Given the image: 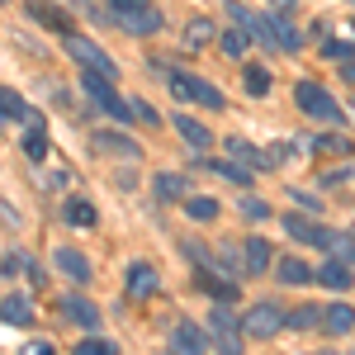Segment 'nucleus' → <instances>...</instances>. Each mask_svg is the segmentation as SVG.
I'll list each match as a JSON object with an SVG mask.
<instances>
[{
  "mask_svg": "<svg viewBox=\"0 0 355 355\" xmlns=\"http://www.w3.org/2000/svg\"><path fill=\"white\" fill-rule=\"evenodd\" d=\"M110 15L123 33H157L162 28V15L152 0H110Z\"/></svg>",
  "mask_w": 355,
  "mask_h": 355,
  "instance_id": "nucleus-1",
  "label": "nucleus"
},
{
  "mask_svg": "<svg viewBox=\"0 0 355 355\" xmlns=\"http://www.w3.org/2000/svg\"><path fill=\"white\" fill-rule=\"evenodd\" d=\"M171 95L185 100V105H204V110H223V105H227L218 85L204 81V76H190V71H175V76H171Z\"/></svg>",
  "mask_w": 355,
  "mask_h": 355,
  "instance_id": "nucleus-2",
  "label": "nucleus"
},
{
  "mask_svg": "<svg viewBox=\"0 0 355 355\" xmlns=\"http://www.w3.org/2000/svg\"><path fill=\"white\" fill-rule=\"evenodd\" d=\"M67 57L71 62H81V71H100V76H119V67H114V57L95 43V38H81V33H67Z\"/></svg>",
  "mask_w": 355,
  "mask_h": 355,
  "instance_id": "nucleus-3",
  "label": "nucleus"
},
{
  "mask_svg": "<svg viewBox=\"0 0 355 355\" xmlns=\"http://www.w3.org/2000/svg\"><path fill=\"white\" fill-rule=\"evenodd\" d=\"M294 105H299L308 119H322V123H341V105L331 100L318 81H299L294 85Z\"/></svg>",
  "mask_w": 355,
  "mask_h": 355,
  "instance_id": "nucleus-4",
  "label": "nucleus"
},
{
  "mask_svg": "<svg viewBox=\"0 0 355 355\" xmlns=\"http://www.w3.org/2000/svg\"><path fill=\"white\" fill-rule=\"evenodd\" d=\"M232 303H218L214 318H209V331H214V351L218 355H242V322L227 313Z\"/></svg>",
  "mask_w": 355,
  "mask_h": 355,
  "instance_id": "nucleus-5",
  "label": "nucleus"
},
{
  "mask_svg": "<svg viewBox=\"0 0 355 355\" xmlns=\"http://www.w3.org/2000/svg\"><path fill=\"white\" fill-rule=\"evenodd\" d=\"M275 331H284V308L279 303H256V308H246L242 318V336H275Z\"/></svg>",
  "mask_w": 355,
  "mask_h": 355,
  "instance_id": "nucleus-6",
  "label": "nucleus"
},
{
  "mask_svg": "<svg viewBox=\"0 0 355 355\" xmlns=\"http://www.w3.org/2000/svg\"><path fill=\"white\" fill-rule=\"evenodd\" d=\"M284 232L303 246H318V251H331V246L341 242V232H331V227H318V223L299 218V214H284Z\"/></svg>",
  "mask_w": 355,
  "mask_h": 355,
  "instance_id": "nucleus-7",
  "label": "nucleus"
},
{
  "mask_svg": "<svg viewBox=\"0 0 355 355\" xmlns=\"http://www.w3.org/2000/svg\"><path fill=\"white\" fill-rule=\"evenodd\" d=\"M227 19H237V28H242L246 38H256V43H266V48H275L270 19H261V15H251L246 5H227Z\"/></svg>",
  "mask_w": 355,
  "mask_h": 355,
  "instance_id": "nucleus-8",
  "label": "nucleus"
},
{
  "mask_svg": "<svg viewBox=\"0 0 355 355\" xmlns=\"http://www.w3.org/2000/svg\"><path fill=\"white\" fill-rule=\"evenodd\" d=\"M28 15H33V19H38L43 28H53V33H62V38H67V33H76V24H71V15H67V10H57L53 0H28Z\"/></svg>",
  "mask_w": 355,
  "mask_h": 355,
  "instance_id": "nucleus-9",
  "label": "nucleus"
},
{
  "mask_svg": "<svg viewBox=\"0 0 355 355\" xmlns=\"http://www.w3.org/2000/svg\"><path fill=\"white\" fill-rule=\"evenodd\" d=\"M270 261H275V246L266 242V237H251V242L242 246V270L246 275H266Z\"/></svg>",
  "mask_w": 355,
  "mask_h": 355,
  "instance_id": "nucleus-10",
  "label": "nucleus"
},
{
  "mask_svg": "<svg viewBox=\"0 0 355 355\" xmlns=\"http://www.w3.org/2000/svg\"><path fill=\"white\" fill-rule=\"evenodd\" d=\"M62 318L67 322H81V327H100V308L85 299V294H67L62 299Z\"/></svg>",
  "mask_w": 355,
  "mask_h": 355,
  "instance_id": "nucleus-11",
  "label": "nucleus"
},
{
  "mask_svg": "<svg viewBox=\"0 0 355 355\" xmlns=\"http://www.w3.org/2000/svg\"><path fill=\"white\" fill-rule=\"evenodd\" d=\"M227 157L242 166H275L284 152H261V147H251V142H242V137H227Z\"/></svg>",
  "mask_w": 355,
  "mask_h": 355,
  "instance_id": "nucleus-12",
  "label": "nucleus"
},
{
  "mask_svg": "<svg viewBox=\"0 0 355 355\" xmlns=\"http://www.w3.org/2000/svg\"><path fill=\"white\" fill-rule=\"evenodd\" d=\"M53 261H57V270H62V275H71L76 284H85V279H90V261H85L81 251H71V246H57V251H53Z\"/></svg>",
  "mask_w": 355,
  "mask_h": 355,
  "instance_id": "nucleus-13",
  "label": "nucleus"
},
{
  "mask_svg": "<svg viewBox=\"0 0 355 355\" xmlns=\"http://www.w3.org/2000/svg\"><path fill=\"white\" fill-rule=\"evenodd\" d=\"M0 322H10V327H28L33 322V308H28L24 294H5L0 299Z\"/></svg>",
  "mask_w": 355,
  "mask_h": 355,
  "instance_id": "nucleus-14",
  "label": "nucleus"
},
{
  "mask_svg": "<svg viewBox=\"0 0 355 355\" xmlns=\"http://www.w3.org/2000/svg\"><path fill=\"white\" fill-rule=\"evenodd\" d=\"M175 133L185 137V147H194V152H204V147L214 142V133H209L199 119H190V114H175Z\"/></svg>",
  "mask_w": 355,
  "mask_h": 355,
  "instance_id": "nucleus-15",
  "label": "nucleus"
},
{
  "mask_svg": "<svg viewBox=\"0 0 355 355\" xmlns=\"http://www.w3.org/2000/svg\"><path fill=\"white\" fill-rule=\"evenodd\" d=\"M157 284H162V279H157V270H152L147 261H137L133 270H128V294H133V299H152Z\"/></svg>",
  "mask_w": 355,
  "mask_h": 355,
  "instance_id": "nucleus-16",
  "label": "nucleus"
},
{
  "mask_svg": "<svg viewBox=\"0 0 355 355\" xmlns=\"http://www.w3.org/2000/svg\"><path fill=\"white\" fill-rule=\"evenodd\" d=\"M351 327H355V308H351V303H331V308H322V331L346 336Z\"/></svg>",
  "mask_w": 355,
  "mask_h": 355,
  "instance_id": "nucleus-17",
  "label": "nucleus"
},
{
  "mask_svg": "<svg viewBox=\"0 0 355 355\" xmlns=\"http://www.w3.org/2000/svg\"><path fill=\"white\" fill-rule=\"evenodd\" d=\"M313 279H322L327 289H341V294H346V289L355 284V270H351V266H341V256H336V261H327V266L313 275Z\"/></svg>",
  "mask_w": 355,
  "mask_h": 355,
  "instance_id": "nucleus-18",
  "label": "nucleus"
},
{
  "mask_svg": "<svg viewBox=\"0 0 355 355\" xmlns=\"http://www.w3.org/2000/svg\"><path fill=\"white\" fill-rule=\"evenodd\" d=\"M199 284H204V294H214L218 303H237V294H242V289H237V284H232L227 275L218 279L214 270H199Z\"/></svg>",
  "mask_w": 355,
  "mask_h": 355,
  "instance_id": "nucleus-19",
  "label": "nucleus"
},
{
  "mask_svg": "<svg viewBox=\"0 0 355 355\" xmlns=\"http://www.w3.org/2000/svg\"><path fill=\"white\" fill-rule=\"evenodd\" d=\"M204 346H209L204 341V327H194V322H180L175 327V355H199Z\"/></svg>",
  "mask_w": 355,
  "mask_h": 355,
  "instance_id": "nucleus-20",
  "label": "nucleus"
},
{
  "mask_svg": "<svg viewBox=\"0 0 355 355\" xmlns=\"http://www.w3.org/2000/svg\"><path fill=\"white\" fill-rule=\"evenodd\" d=\"M275 275H279L284 284H308V279H313V266L299 261V256H284V261L275 266Z\"/></svg>",
  "mask_w": 355,
  "mask_h": 355,
  "instance_id": "nucleus-21",
  "label": "nucleus"
},
{
  "mask_svg": "<svg viewBox=\"0 0 355 355\" xmlns=\"http://www.w3.org/2000/svg\"><path fill=\"white\" fill-rule=\"evenodd\" d=\"M270 33H275V48H284V53H299V48H303L299 28L289 24V19H279V15L270 19Z\"/></svg>",
  "mask_w": 355,
  "mask_h": 355,
  "instance_id": "nucleus-22",
  "label": "nucleus"
},
{
  "mask_svg": "<svg viewBox=\"0 0 355 355\" xmlns=\"http://www.w3.org/2000/svg\"><path fill=\"white\" fill-rule=\"evenodd\" d=\"M185 214H190L194 223H214L223 209H218V199H209V194H190V199H185Z\"/></svg>",
  "mask_w": 355,
  "mask_h": 355,
  "instance_id": "nucleus-23",
  "label": "nucleus"
},
{
  "mask_svg": "<svg viewBox=\"0 0 355 355\" xmlns=\"http://www.w3.org/2000/svg\"><path fill=\"white\" fill-rule=\"evenodd\" d=\"M204 166H209L214 175H223V180H232V185H242V190L251 185V180H256V175H251V171H246L242 162H204Z\"/></svg>",
  "mask_w": 355,
  "mask_h": 355,
  "instance_id": "nucleus-24",
  "label": "nucleus"
},
{
  "mask_svg": "<svg viewBox=\"0 0 355 355\" xmlns=\"http://www.w3.org/2000/svg\"><path fill=\"white\" fill-rule=\"evenodd\" d=\"M322 322V308H313V303H303V308H294V313H284V327H294V331H308V327H318Z\"/></svg>",
  "mask_w": 355,
  "mask_h": 355,
  "instance_id": "nucleus-25",
  "label": "nucleus"
},
{
  "mask_svg": "<svg viewBox=\"0 0 355 355\" xmlns=\"http://www.w3.org/2000/svg\"><path fill=\"white\" fill-rule=\"evenodd\" d=\"M62 218L71 223V227H95V204H85V199H67V214Z\"/></svg>",
  "mask_w": 355,
  "mask_h": 355,
  "instance_id": "nucleus-26",
  "label": "nucleus"
},
{
  "mask_svg": "<svg viewBox=\"0 0 355 355\" xmlns=\"http://www.w3.org/2000/svg\"><path fill=\"white\" fill-rule=\"evenodd\" d=\"M95 147L100 152H114V157H128V162L137 157V142H123V137H114V133H95Z\"/></svg>",
  "mask_w": 355,
  "mask_h": 355,
  "instance_id": "nucleus-27",
  "label": "nucleus"
},
{
  "mask_svg": "<svg viewBox=\"0 0 355 355\" xmlns=\"http://www.w3.org/2000/svg\"><path fill=\"white\" fill-rule=\"evenodd\" d=\"M152 185H157V194H162V199H180V194H185V175H175V171H162Z\"/></svg>",
  "mask_w": 355,
  "mask_h": 355,
  "instance_id": "nucleus-28",
  "label": "nucleus"
},
{
  "mask_svg": "<svg viewBox=\"0 0 355 355\" xmlns=\"http://www.w3.org/2000/svg\"><path fill=\"white\" fill-rule=\"evenodd\" d=\"M24 152L33 157V162H43V157H48V133H43V119H38V123L28 128V137H24Z\"/></svg>",
  "mask_w": 355,
  "mask_h": 355,
  "instance_id": "nucleus-29",
  "label": "nucleus"
},
{
  "mask_svg": "<svg viewBox=\"0 0 355 355\" xmlns=\"http://www.w3.org/2000/svg\"><path fill=\"white\" fill-rule=\"evenodd\" d=\"M242 85H246V95H270V71L266 67H246Z\"/></svg>",
  "mask_w": 355,
  "mask_h": 355,
  "instance_id": "nucleus-30",
  "label": "nucleus"
},
{
  "mask_svg": "<svg viewBox=\"0 0 355 355\" xmlns=\"http://www.w3.org/2000/svg\"><path fill=\"white\" fill-rule=\"evenodd\" d=\"M0 119H33V114H28V105L15 90H0Z\"/></svg>",
  "mask_w": 355,
  "mask_h": 355,
  "instance_id": "nucleus-31",
  "label": "nucleus"
},
{
  "mask_svg": "<svg viewBox=\"0 0 355 355\" xmlns=\"http://www.w3.org/2000/svg\"><path fill=\"white\" fill-rule=\"evenodd\" d=\"M308 147H313V152H341V157H346V152H351V137H336V133H327V137H313Z\"/></svg>",
  "mask_w": 355,
  "mask_h": 355,
  "instance_id": "nucleus-32",
  "label": "nucleus"
},
{
  "mask_svg": "<svg viewBox=\"0 0 355 355\" xmlns=\"http://www.w3.org/2000/svg\"><path fill=\"white\" fill-rule=\"evenodd\" d=\"M322 57L341 67V62H351V57H355V48H351V43H341V38H331V43H322Z\"/></svg>",
  "mask_w": 355,
  "mask_h": 355,
  "instance_id": "nucleus-33",
  "label": "nucleus"
},
{
  "mask_svg": "<svg viewBox=\"0 0 355 355\" xmlns=\"http://www.w3.org/2000/svg\"><path fill=\"white\" fill-rule=\"evenodd\" d=\"M242 218H251V223L270 218V204H266V199H256V194H246V199H242Z\"/></svg>",
  "mask_w": 355,
  "mask_h": 355,
  "instance_id": "nucleus-34",
  "label": "nucleus"
},
{
  "mask_svg": "<svg viewBox=\"0 0 355 355\" xmlns=\"http://www.w3.org/2000/svg\"><path fill=\"white\" fill-rule=\"evenodd\" d=\"M223 53H227V57H242L246 53V33H242V28H227V33H223Z\"/></svg>",
  "mask_w": 355,
  "mask_h": 355,
  "instance_id": "nucleus-35",
  "label": "nucleus"
},
{
  "mask_svg": "<svg viewBox=\"0 0 355 355\" xmlns=\"http://www.w3.org/2000/svg\"><path fill=\"white\" fill-rule=\"evenodd\" d=\"M204 43H209V19H194L185 28V48H204Z\"/></svg>",
  "mask_w": 355,
  "mask_h": 355,
  "instance_id": "nucleus-36",
  "label": "nucleus"
},
{
  "mask_svg": "<svg viewBox=\"0 0 355 355\" xmlns=\"http://www.w3.org/2000/svg\"><path fill=\"white\" fill-rule=\"evenodd\" d=\"M76 355H114V341H105V336H90V341H81V346H76Z\"/></svg>",
  "mask_w": 355,
  "mask_h": 355,
  "instance_id": "nucleus-37",
  "label": "nucleus"
},
{
  "mask_svg": "<svg viewBox=\"0 0 355 355\" xmlns=\"http://www.w3.org/2000/svg\"><path fill=\"white\" fill-rule=\"evenodd\" d=\"M331 251H336V256H346V266L355 270V242H346V237H341V242L331 246Z\"/></svg>",
  "mask_w": 355,
  "mask_h": 355,
  "instance_id": "nucleus-38",
  "label": "nucleus"
},
{
  "mask_svg": "<svg viewBox=\"0 0 355 355\" xmlns=\"http://www.w3.org/2000/svg\"><path fill=\"white\" fill-rule=\"evenodd\" d=\"M19 355H57V351H53V346H48V341H28V346H24V351H19Z\"/></svg>",
  "mask_w": 355,
  "mask_h": 355,
  "instance_id": "nucleus-39",
  "label": "nucleus"
},
{
  "mask_svg": "<svg viewBox=\"0 0 355 355\" xmlns=\"http://www.w3.org/2000/svg\"><path fill=\"white\" fill-rule=\"evenodd\" d=\"M133 114H137V119H147V123L157 128V110H152V105H133Z\"/></svg>",
  "mask_w": 355,
  "mask_h": 355,
  "instance_id": "nucleus-40",
  "label": "nucleus"
},
{
  "mask_svg": "<svg viewBox=\"0 0 355 355\" xmlns=\"http://www.w3.org/2000/svg\"><path fill=\"white\" fill-rule=\"evenodd\" d=\"M341 76H346V81L355 85V57H351V62H341Z\"/></svg>",
  "mask_w": 355,
  "mask_h": 355,
  "instance_id": "nucleus-41",
  "label": "nucleus"
},
{
  "mask_svg": "<svg viewBox=\"0 0 355 355\" xmlns=\"http://www.w3.org/2000/svg\"><path fill=\"white\" fill-rule=\"evenodd\" d=\"M270 5H279V10H289V5H294V0H270Z\"/></svg>",
  "mask_w": 355,
  "mask_h": 355,
  "instance_id": "nucleus-42",
  "label": "nucleus"
},
{
  "mask_svg": "<svg viewBox=\"0 0 355 355\" xmlns=\"http://www.w3.org/2000/svg\"><path fill=\"white\" fill-rule=\"evenodd\" d=\"M318 355H331V351H318Z\"/></svg>",
  "mask_w": 355,
  "mask_h": 355,
  "instance_id": "nucleus-43",
  "label": "nucleus"
},
{
  "mask_svg": "<svg viewBox=\"0 0 355 355\" xmlns=\"http://www.w3.org/2000/svg\"><path fill=\"white\" fill-rule=\"evenodd\" d=\"M0 5H5V0H0Z\"/></svg>",
  "mask_w": 355,
  "mask_h": 355,
  "instance_id": "nucleus-44",
  "label": "nucleus"
},
{
  "mask_svg": "<svg viewBox=\"0 0 355 355\" xmlns=\"http://www.w3.org/2000/svg\"><path fill=\"white\" fill-rule=\"evenodd\" d=\"M351 24H355V19H351Z\"/></svg>",
  "mask_w": 355,
  "mask_h": 355,
  "instance_id": "nucleus-45",
  "label": "nucleus"
}]
</instances>
